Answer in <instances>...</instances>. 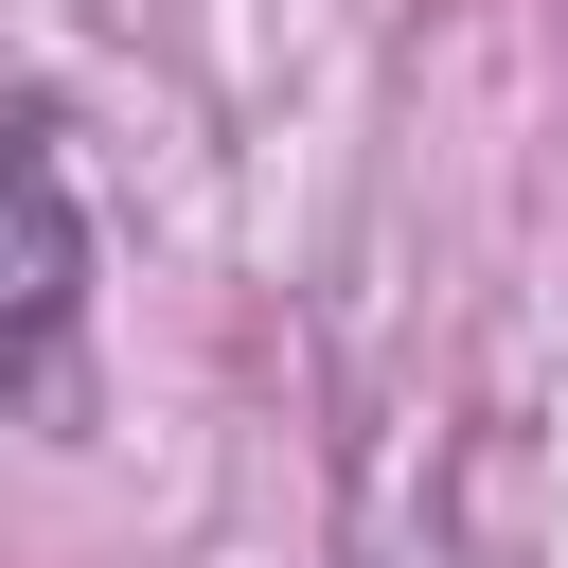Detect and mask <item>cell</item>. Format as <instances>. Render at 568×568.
<instances>
[{
  "mask_svg": "<svg viewBox=\"0 0 568 568\" xmlns=\"http://www.w3.org/2000/svg\"><path fill=\"white\" fill-rule=\"evenodd\" d=\"M71 302H89L71 178H53L36 124H0V390H53V373H71Z\"/></svg>",
  "mask_w": 568,
  "mask_h": 568,
  "instance_id": "1",
  "label": "cell"
}]
</instances>
